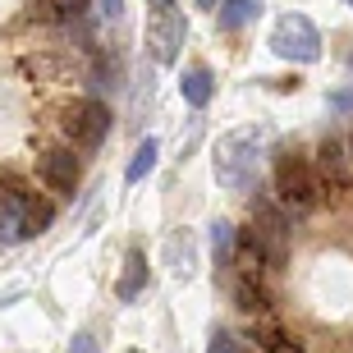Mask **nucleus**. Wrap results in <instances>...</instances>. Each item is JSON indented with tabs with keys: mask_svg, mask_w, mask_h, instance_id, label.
Here are the masks:
<instances>
[{
	"mask_svg": "<svg viewBox=\"0 0 353 353\" xmlns=\"http://www.w3.org/2000/svg\"><path fill=\"white\" fill-rule=\"evenodd\" d=\"M275 193L280 202L294 211H312L316 207V170L303 157H280L275 161Z\"/></svg>",
	"mask_w": 353,
	"mask_h": 353,
	"instance_id": "nucleus-4",
	"label": "nucleus"
},
{
	"mask_svg": "<svg viewBox=\"0 0 353 353\" xmlns=\"http://www.w3.org/2000/svg\"><path fill=\"white\" fill-rule=\"evenodd\" d=\"M266 143H271V129L266 124H243V129L221 133V143L211 147L216 183L230 188V193H248L252 183H257V170H262Z\"/></svg>",
	"mask_w": 353,
	"mask_h": 353,
	"instance_id": "nucleus-1",
	"label": "nucleus"
},
{
	"mask_svg": "<svg viewBox=\"0 0 353 353\" xmlns=\"http://www.w3.org/2000/svg\"><path fill=\"white\" fill-rule=\"evenodd\" d=\"M105 129H110V110H105L97 97H88V101H74L65 110V133L74 138V147H101Z\"/></svg>",
	"mask_w": 353,
	"mask_h": 353,
	"instance_id": "nucleus-7",
	"label": "nucleus"
},
{
	"mask_svg": "<svg viewBox=\"0 0 353 353\" xmlns=\"http://www.w3.org/2000/svg\"><path fill=\"white\" fill-rule=\"evenodd\" d=\"M0 207L19 221L23 239L46 234V230H51V221H55V207H51V202H46V197H37V193H28V188H19V183H5V188H0Z\"/></svg>",
	"mask_w": 353,
	"mask_h": 353,
	"instance_id": "nucleus-6",
	"label": "nucleus"
},
{
	"mask_svg": "<svg viewBox=\"0 0 353 353\" xmlns=\"http://www.w3.org/2000/svg\"><path fill=\"white\" fill-rule=\"evenodd\" d=\"M197 10H216V0H197Z\"/></svg>",
	"mask_w": 353,
	"mask_h": 353,
	"instance_id": "nucleus-20",
	"label": "nucleus"
},
{
	"mask_svg": "<svg viewBox=\"0 0 353 353\" xmlns=\"http://www.w3.org/2000/svg\"><path fill=\"white\" fill-rule=\"evenodd\" d=\"M147 5H170V0H147Z\"/></svg>",
	"mask_w": 353,
	"mask_h": 353,
	"instance_id": "nucleus-21",
	"label": "nucleus"
},
{
	"mask_svg": "<svg viewBox=\"0 0 353 353\" xmlns=\"http://www.w3.org/2000/svg\"><path fill=\"white\" fill-rule=\"evenodd\" d=\"M157 157H161V143H157V138H143V143H138V152H133V161H129V170H124V179H129V183H143L147 174L157 170Z\"/></svg>",
	"mask_w": 353,
	"mask_h": 353,
	"instance_id": "nucleus-13",
	"label": "nucleus"
},
{
	"mask_svg": "<svg viewBox=\"0 0 353 353\" xmlns=\"http://www.w3.org/2000/svg\"><path fill=\"white\" fill-rule=\"evenodd\" d=\"M179 97H183L188 105H197V110H202V105L211 101V69H207V65L183 69V79H179Z\"/></svg>",
	"mask_w": 353,
	"mask_h": 353,
	"instance_id": "nucleus-10",
	"label": "nucleus"
},
{
	"mask_svg": "<svg viewBox=\"0 0 353 353\" xmlns=\"http://www.w3.org/2000/svg\"><path fill=\"white\" fill-rule=\"evenodd\" d=\"M316 170H321L326 183H335V188L353 183V161H349V152H344L340 138H326V143L316 147Z\"/></svg>",
	"mask_w": 353,
	"mask_h": 353,
	"instance_id": "nucleus-9",
	"label": "nucleus"
},
{
	"mask_svg": "<svg viewBox=\"0 0 353 353\" xmlns=\"http://www.w3.org/2000/svg\"><path fill=\"white\" fill-rule=\"evenodd\" d=\"M234 303L243 312H266V289H257V275H239L234 280Z\"/></svg>",
	"mask_w": 353,
	"mask_h": 353,
	"instance_id": "nucleus-15",
	"label": "nucleus"
},
{
	"mask_svg": "<svg viewBox=\"0 0 353 353\" xmlns=\"http://www.w3.org/2000/svg\"><path fill=\"white\" fill-rule=\"evenodd\" d=\"M349 161H353V138H349Z\"/></svg>",
	"mask_w": 353,
	"mask_h": 353,
	"instance_id": "nucleus-22",
	"label": "nucleus"
},
{
	"mask_svg": "<svg viewBox=\"0 0 353 353\" xmlns=\"http://www.w3.org/2000/svg\"><path fill=\"white\" fill-rule=\"evenodd\" d=\"M207 353H239V340L230 335V330H211V344Z\"/></svg>",
	"mask_w": 353,
	"mask_h": 353,
	"instance_id": "nucleus-16",
	"label": "nucleus"
},
{
	"mask_svg": "<svg viewBox=\"0 0 353 353\" xmlns=\"http://www.w3.org/2000/svg\"><path fill=\"white\" fill-rule=\"evenodd\" d=\"M37 174L46 179V188H51V193H65V197H74V188H79V161H74V152H60V147L41 157Z\"/></svg>",
	"mask_w": 353,
	"mask_h": 353,
	"instance_id": "nucleus-8",
	"label": "nucleus"
},
{
	"mask_svg": "<svg viewBox=\"0 0 353 353\" xmlns=\"http://www.w3.org/2000/svg\"><path fill=\"white\" fill-rule=\"evenodd\" d=\"M183 37H188V23H183V14L174 5H157L147 14V51H152L157 65H174L179 60Z\"/></svg>",
	"mask_w": 353,
	"mask_h": 353,
	"instance_id": "nucleus-5",
	"label": "nucleus"
},
{
	"mask_svg": "<svg viewBox=\"0 0 353 353\" xmlns=\"http://www.w3.org/2000/svg\"><path fill=\"white\" fill-rule=\"evenodd\" d=\"M69 353H101V349H97V340H92L88 330H79V335H74V344H69Z\"/></svg>",
	"mask_w": 353,
	"mask_h": 353,
	"instance_id": "nucleus-17",
	"label": "nucleus"
},
{
	"mask_svg": "<svg viewBox=\"0 0 353 353\" xmlns=\"http://www.w3.org/2000/svg\"><path fill=\"white\" fill-rule=\"evenodd\" d=\"M330 105H335V110H344V115H353V88L330 92Z\"/></svg>",
	"mask_w": 353,
	"mask_h": 353,
	"instance_id": "nucleus-18",
	"label": "nucleus"
},
{
	"mask_svg": "<svg viewBox=\"0 0 353 353\" xmlns=\"http://www.w3.org/2000/svg\"><path fill=\"white\" fill-rule=\"evenodd\" d=\"M248 234H252V243L262 248V262L280 271L285 257H289V221L266 202V197L252 202V230H248Z\"/></svg>",
	"mask_w": 353,
	"mask_h": 353,
	"instance_id": "nucleus-3",
	"label": "nucleus"
},
{
	"mask_svg": "<svg viewBox=\"0 0 353 353\" xmlns=\"http://www.w3.org/2000/svg\"><path fill=\"white\" fill-rule=\"evenodd\" d=\"M101 10L110 14V19H119V14H124V0H101Z\"/></svg>",
	"mask_w": 353,
	"mask_h": 353,
	"instance_id": "nucleus-19",
	"label": "nucleus"
},
{
	"mask_svg": "<svg viewBox=\"0 0 353 353\" xmlns=\"http://www.w3.org/2000/svg\"><path fill=\"white\" fill-rule=\"evenodd\" d=\"M344 5H353V0H344Z\"/></svg>",
	"mask_w": 353,
	"mask_h": 353,
	"instance_id": "nucleus-23",
	"label": "nucleus"
},
{
	"mask_svg": "<svg viewBox=\"0 0 353 353\" xmlns=\"http://www.w3.org/2000/svg\"><path fill=\"white\" fill-rule=\"evenodd\" d=\"M234 243H239V230L230 221L211 225V257H216V266H234Z\"/></svg>",
	"mask_w": 353,
	"mask_h": 353,
	"instance_id": "nucleus-14",
	"label": "nucleus"
},
{
	"mask_svg": "<svg viewBox=\"0 0 353 353\" xmlns=\"http://www.w3.org/2000/svg\"><path fill=\"white\" fill-rule=\"evenodd\" d=\"M147 285V257L138 248L129 252V257H124V275H119V285H115V299H138V289Z\"/></svg>",
	"mask_w": 353,
	"mask_h": 353,
	"instance_id": "nucleus-11",
	"label": "nucleus"
},
{
	"mask_svg": "<svg viewBox=\"0 0 353 353\" xmlns=\"http://www.w3.org/2000/svg\"><path fill=\"white\" fill-rule=\"evenodd\" d=\"M257 14H262V0H221V28L225 32H239Z\"/></svg>",
	"mask_w": 353,
	"mask_h": 353,
	"instance_id": "nucleus-12",
	"label": "nucleus"
},
{
	"mask_svg": "<svg viewBox=\"0 0 353 353\" xmlns=\"http://www.w3.org/2000/svg\"><path fill=\"white\" fill-rule=\"evenodd\" d=\"M129 353H138V349H129Z\"/></svg>",
	"mask_w": 353,
	"mask_h": 353,
	"instance_id": "nucleus-24",
	"label": "nucleus"
},
{
	"mask_svg": "<svg viewBox=\"0 0 353 353\" xmlns=\"http://www.w3.org/2000/svg\"><path fill=\"white\" fill-rule=\"evenodd\" d=\"M271 51L280 60H294V65H316L321 60V32L307 14H280L271 28Z\"/></svg>",
	"mask_w": 353,
	"mask_h": 353,
	"instance_id": "nucleus-2",
	"label": "nucleus"
}]
</instances>
